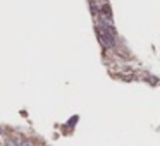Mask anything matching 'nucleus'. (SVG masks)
<instances>
[{"label": "nucleus", "mask_w": 160, "mask_h": 146, "mask_svg": "<svg viewBox=\"0 0 160 146\" xmlns=\"http://www.w3.org/2000/svg\"><path fill=\"white\" fill-rule=\"evenodd\" d=\"M102 14H103V15H105V17H107V19H110V17H112L110 7H108V5H103V7H102Z\"/></svg>", "instance_id": "obj_1"}, {"label": "nucleus", "mask_w": 160, "mask_h": 146, "mask_svg": "<svg viewBox=\"0 0 160 146\" xmlns=\"http://www.w3.org/2000/svg\"><path fill=\"white\" fill-rule=\"evenodd\" d=\"M21 146H34V144H33V143H30V141H24Z\"/></svg>", "instance_id": "obj_2"}, {"label": "nucleus", "mask_w": 160, "mask_h": 146, "mask_svg": "<svg viewBox=\"0 0 160 146\" xmlns=\"http://www.w3.org/2000/svg\"><path fill=\"white\" fill-rule=\"evenodd\" d=\"M7 146H17V143L16 141H7Z\"/></svg>", "instance_id": "obj_3"}, {"label": "nucleus", "mask_w": 160, "mask_h": 146, "mask_svg": "<svg viewBox=\"0 0 160 146\" xmlns=\"http://www.w3.org/2000/svg\"><path fill=\"white\" fill-rule=\"evenodd\" d=\"M0 131H2V129H0Z\"/></svg>", "instance_id": "obj_4"}]
</instances>
